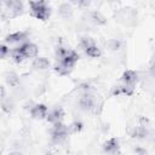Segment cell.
I'll return each instance as SVG.
<instances>
[{
    "label": "cell",
    "mask_w": 155,
    "mask_h": 155,
    "mask_svg": "<svg viewBox=\"0 0 155 155\" xmlns=\"http://www.w3.org/2000/svg\"><path fill=\"white\" fill-rule=\"evenodd\" d=\"M137 73L133 71V70H126L124 71V74L121 75V81L122 84H126V85H131V86H134L136 82H137Z\"/></svg>",
    "instance_id": "8"
},
{
    "label": "cell",
    "mask_w": 155,
    "mask_h": 155,
    "mask_svg": "<svg viewBox=\"0 0 155 155\" xmlns=\"http://www.w3.org/2000/svg\"><path fill=\"white\" fill-rule=\"evenodd\" d=\"M103 150L105 153H110V154H114V153L119 151V139L117 138H110L107 142H104Z\"/></svg>",
    "instance_id": "9"
},
{
    "label": "cell",
    "mask_w": 155,
    "mask_h": 155,
    "mask_svg": "<svg viewBox=\"0 0 155 155\" xmlns=\"http://www.w3.org/2000/svg\"><path fill=\"white\" fill-rule=\"evenodd\" d=\"M6 81H7V84H10L11 86H16V85L18 84V78H17V75H16V74L11 73V74L6 78Z\"/></svg>",
    "instance_id": "21"
},
{
    "label": "cell",
    "mask_w": 155,
    "mask_h": 155,
    "mask_svg": "<svg viewBox=\"0 0 155 155\" xmlns=\"http://www.w3.org/2000/svg\"><path fill=\"white\" fill-rule=\"evenodd\" d=\"M81 128H82V124H81V122H78V121H75V122H73L70 126H68L69 133H78Z\"/></svg>",
    "instance_id": "19"
},
{
    "label": "cell",
    "mask_w": 155,
    "mask_h": 155,
    "mask_svg": "<svg viewBox=\"0 0 155 155\" xmlns=\"http://www.w3.org/2000/svg\"><path fill=\"white\" fill-rule=\"evenodd\" d=\"M70 2L79 7H87L90 5V0H70Z\"/></svg>",
    "instance_id": "22"
},
{
    "label": "cell",
    "mask_w": 155,
    "mask_h": 155,
    "mask_svg": "<svg viewBox=\"0 0 155 155\" xmlns=\"http://www.w3.org/2000/svg\"><path fill=\"white\" fill-rule=\"evenodd\" d=\"M5 5L13 13V16H17V15L22 13V11H23V5H22L21 0H8Z\"/></svg>",
    "instance_id": "10"
},
{
    "label": "cell",
    "mask_w": 155,
    "mask_h": 155,
    "mask_svg": "<svg viewBox=\"0 0 155 155\" xmlns=\"http://www.w3.org/2000/svg\"><path fill=\"white\" fill-rule=\"evenodd\" d=\"M70 51H71L70 48H67V47H63V46H58V47L56 48V54H57V57H58L59 59H62V58H64L65 56H68Z\"/></svg>",
    "instance_id": "17"
},
{
    "label": "cell",
    "mask_w": 155,
    "mask_h": 155,
    "mask_svg": "<svg viewBox=\"0 0 155 155\" xmlns=\"http://www.w3.org/2000/svg\"><path fill=\"white\" fill-rule=\"evenodd\" d=\"M69 131H68V127L62 122H56L53 124V128H52V140L54 143H59L62 140H64L68 136Z\"/></svg>",
    "instance_id": "3"
},
{
    "label": "cell",
    "mask_w": 155,
    "mask_h": 155,
    "mask_svg": "<svg viewBox=\"0 0 155 155\" xmlns=\"http://www.w3.org/2000/svg\"><path fill=\"white\" fill-rule=\"evenodd\" d=\"M59 13H61L64 18H69V17L71 16V8H70V6H69L68 4L62 5L61 8H59Z\"/></svg>",
    "instance_id": "18"
},
{
    "label": "cell",
    "mask_w": 155,
    "mask_h": 155,
    "mask_svg": "<svg viewBox=\"0 0 155 155\" xmlns=\"http://www.w3.org/2000/svg\"><path fill=\"white\" fill-rule=\"evenodd\" d=\"M19 51L24 54L25 58H34V57H38V46L35 44H31V42H25L23 44L22 46L18 47Z\"/></svg>",
    "instance_id": "4"
},
{
    "label": "cell",
    "mask_w": 155,
    "mask_h": 155,
    "mask_svg": "<svg viewBox=\"0 0 155 155\" xmlns=\"http://www.w3.org/2000/svg\"><path fill=\"white\" fill-rule=\"evenodd\" d=\"M147 136H148V130H147L145 126H142V125L134 127L133 131L131 132V137L132 138H137V139H143Z\"/></svg>",
    "instance_id": "13"
},
{
    "label": "cell",
    "mask_w": 155,
    "mask_h": 155,
    "mask_svg": "<svg viewBox=\"0 0 155 155\" xmlns=\"http://www.w3.org/2000/svg\"><path fill=\"white\" fill-rule=\"evenodd\" d=\"M91 19H92V22L96 23V24H104V23H105L104 16H102L99 12H92V13H91Z\"/></svg>",
    "instance_id": "16"
},
{
    "label": "cell",
    "mask_w": 155,
    "mask_h": 155,
    "mask_svg": "<svg viewBox=\"0 0 155 155\" xmlns=\"http://www.w3.org/2000/svg\"><path fill=\"white\" fill-rule=\"evenodd\" d=\"M31 15L38 19H47L50 17V8L46 6L44 0H29Z\"/></svg>",
    "instance_id": "2"
},
{
    "label": "cell",
    "mask_w": 155,
    "mask_h": 155,
    "mask_svg": "<svg viewBox=\"0 0 155 155\" xmlns=\"http://www.w3.org/2000/svg\"><path fill=\"white\" fill-rule=\"evenodd\" d=\"M31 67L34 69H38V70H44V69H47L50 67V62L45 57H35Z\"/></svg>",
    "instance_id": "12"
},
{
    "label": "cell",
    "mask_w": 155,
    "mask_h": 155,
    "mask_svg": "<svg viewBox=\"0 0 155 155\" xmlns=\"http://www.w3.org/2000/svg\"><path fill=\"white\" fill-rule=\"evenodd\" d=\"M150 73H151V75L153 76H155V62L151 64V67H150Z\"/></svg>",
    "instance_id": "25"
},
{
    "label": "cell",
    "mask_w": 155,
    "mask_h": 155,
    "mask_svg": "<svg viewBox=\"0 0 155 155\" xmlns=\"http://www.w3.org/2000/svg\"><path fill=\"white\" fill-rule=\"evenodd\" d=\"M0 50H1V58H6L7 53H10V48L5 44H2L1 47H0Z\"/></svg>",
    "instance_id": "24"
},
{
    "label": "cell",
    "mask_w": 155,
    "mask_h": 155,
    "mask_svg": "<svg viewBox=\"0 0 155 155\" xmlns=\"http://www.w3.org/2000/svg\"><path fill=\"white\" fill-rule=\"evenodd\" d=\"M78 59H79V54L75 51L71 50L68 56H65L64 58L59 59V63L56 64L54 70L61 75H67L73 70V68H74L75 63L78 62Z\"/></svg>",
    "instance_id": "1"
},
{
    "label": "cell",
    "mask_w": 155,
    "mask_h": 155,
    "mask_svg": "<svg viewBox=\"0 0 155 155\" xmlns=\"http://www.w3.org/2000/svg\"><path fill=\"white\" fill-rule=\"evenodd\" d=\"M85 53L92 58H96V57H99L101 56V50L96 46V45H92L87 48H85Z\"/></svg>",
    "instance_id": "14"
},
{
    "label": "cell",
    "mask_w": 155,
    "mask_h": 155,
    "mask_svg": "<svg viewBox=\"0 0 155 155\" xmlns=\"http://www.w3.org/2000/svg\"><path fill=\"white\" fill-rule=\"evenodd\" d=\"M11 56H12V58H13V61H15L16 63H21V62L25 58V57H24V54L19 51V48H18V47L11 51Z\"/></svg>",
    "instance_id": "15"
},
{
    "label": "cell",
    "mask_w": 155,
    "mask_h": 155,
    "mask_svg": "<svg viewBox=\"0 0 155 155\" xmlns=\"http://www.w3.org/2000/svg\"><path fill=\"white\" fill-rule=\"evenodd\" d=\"M80 45H81V46L84 47V50H85V48H87V47H90V46L94 45V41H93L91 38H82V39H81Z\"/></svg>",
    "instance_id": "20"
},
{
    "label": "cell",
    "mask_w": 155,
    "mask_h": 155,
    "mask_svg": "<svg viewBox=\"0 0 155 155\" xmlns=\"http://www.w3.org/2000/svg\"><path fill=\"white\" fill-rule=\"evenodd\" d=\"M27 39V34L23 33V31H16V33H12L10 35H7L5 38V41L7 44H17V42H21L23 40Z\"/></svg>",
    "instance_id": "11"
},
{
    "label": "cell",
    "mask_w": 155,
    "mask_h": 155,
    "mask_svg": "<svg viewBox=\"0 0 155 155\" xmlns=\"http://www.w3.org/2000/svg\"><path fill=\"white\" fill-rule=\"evenodd\" d=\"M79 104H80V108H81L82 110L91 111V110H93L94 107H96V101H94L93 96H91V94H84V96L80 98Z\"/></svg>",
    "instance_id": "5"
},
{
    "label": "cell",
    "mask_w": 155,
    "mask_h": 155,
    "mask_svg": "<svg viewBox=\"0 0 155 155\" xmlns=\"http://www.w3.org/2000/svg\"><path fill=\"white\" fill-rule=\"evenodd\" d=\"M64 116V111L62 108H54L52 109L50 113H47V116H46V120L51 124H56V122H59L62 121Z\"/></svg>",
    "instance_id": "7"
},
{
    "label": "cell",
    "mask_w": 155,
    "mask_h": 155,
    "mask_svg": "<svg viewBox=\"0 0 155 155\" xmlns=\"http://www.w3.org/2000/svg\"><path fill=\"white\" fill-rule=\"evenodd\" d=\"M30 115L33 119L41 120L47 116V107L44 104H36L30 109Z\"/></svg>",
    "instance_id": "6"
},
{
    "label": "cell",
    "mask_w": 155,
    "mask_h": 155,
    "mask_svg": "<svg viewBox=\"0 0 155 155\" xmlns=\"http://www.w3.org/2000/svg\"><path fill=\"white\" fill-rule=\"evenodd\" d=\"M108 46H109L110 50H117V48L120 47V42L116 41V40H110V41L108 42Z\"/></svg>",
    "instance_id": "23"
}]
</instances>
